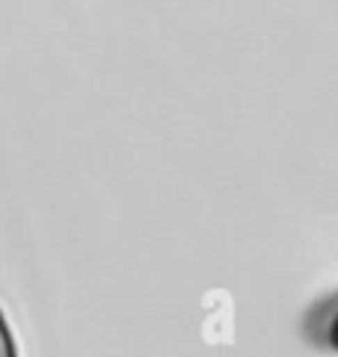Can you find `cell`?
<instances>
[{
  "label": "cell",
  "instance_id": "obj_1",
  "mask_svg": "<svg viewBox=\"0 0 338 357\" xmlns=\"http://www.w3.org/2000/svg\"><path fill=\"white\" fill-rule=\"evenodd\" d=\"M335 319H338V304L335 295H326L323 301H318L309 316H306V337L309 342L321 345V349H335Z\"/></svg>",
  "mask_w": 338,
  "mask_h": 357
},
{
  "label": "cell",
  "instance_id": "obj_2",
  "mask_svg": "<svg viewBox=\"0 0 338 357\" xmlns=\"http://www.w3.org/2000/svg\"><path fill=\"white\" fill-rule=\"evenodd\" d=\"M0 357H18L15 351V340H13V331H9L3 312H0Z\"/></svg>",
  "mask_w": 338,
  "mask_h": 357
}]
</instances>
